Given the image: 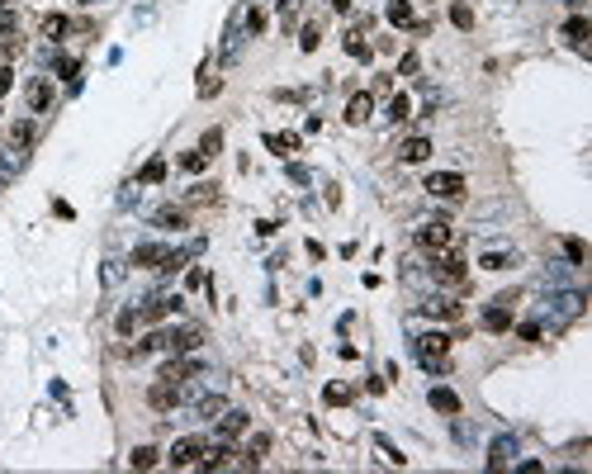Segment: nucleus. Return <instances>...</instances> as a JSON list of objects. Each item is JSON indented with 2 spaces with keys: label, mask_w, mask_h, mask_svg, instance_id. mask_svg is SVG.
<instances>
[{
  "label": "nucleus",
  "mask_w": 592,
  "mask_h": 474,
  "mask_svg": "<svg viewBox=\"0 0 592 474\" xmlns=\"http://www.w3.org/2000/svg\"><path fill=\"white\" fill-rule=\"evenodd\" d=\"M507 460H511V436H502V441H493V455H488V465H493V470H502Z\"/></svg>",
  "instance_id": "27"
},
{
  "label": "nucleus",
  "mask_w": 592,
  "mask_h": 474,
  "mask_svg": "<svg viewBox=\"0 0 592 474\" xmlns=\"http://www.w3.org/2000/svg\"><path fill=\"white\" fill-rule=\"evenodd\" d=\"M67 28H71V19H67V15H43V19H38V33H43L48 43H57Z\"/></svg>",
  "instance_id": "18"
},
{
  "label": "nucleus",
  "mask_w": 592,
  "mask_h": 474,
  "mask_svg": "<svg viewBox=\"0 0 592 474\" xmlns=\"http://www.w3.org/2000/svg\"><path fill=\"white\" fill-rule=\"evenodd\" d=\"M10 5H15V0H0V10H10Z\"/></svg>",
  "instance_id": "44"
},
{
  "label": "nucleus",
  "mask_w": 592,
  "mask_h": 474,
  "mask_svg": "<svg viewBox=\"0 0 592 474\" xmlns=\"http://www.w3.org/2000/svg\"><path fill=\"white\" fill-rule=\"evenodd\" d=\"M431 270H436L441 285H464V280H469V270H464V261H459L455 252H436V256H431Z\"/></svg>",
  "instance_id": "3"
},
{
  "label": "nucleus",
  "mask_w": 592,
  "mask_h": 474,
  "mask_svg": "<svg viewBox=\"0 0 592 474\" xmlns=\"http://www.w3.org/2000/svg\"><path fill=\"white\" fill-rule=\"evenodd\" d=\"M57 72H62L67 81H76V72H81V62H76V57H62V62H57Z\"/></svg>",
  "instance_id": "39"
},
{
  "label": "nucleus",
  "mask_w": 592,
  "mask_h": 474,
  "mask_svg": "<svg viewBox=\"0 0 592 474\" xmlns=\"http://www.w3.org/2000/svg\"><path fill=\"white\" fill-rule=\"evenodd\" d=\"M588 33H592L588 15H568V19H564V38L573 43V48H583V38H588Z\"/></svg>",
  "instance_id": "15"
},
{
  "label": "nucleus",
  "mask_w": 592,
  "mask_h": 474,
  "mask_svg": "<svg viewBox=\"0 0 592 474\" xmlns=\"http://www.w3.org/2000/svg\"><path fill=\"white\" fill-rule=\"evenodd\" d=\"M389 24H398V28H412V24H417L407 0H389Z\"/></svg>",
  "instance_id": "19"
},
{
  "label": "nucleus",
  "mask_w": 592,
  "mask_h": 474,
  "mask_svg": "<svg viewBox=\"0 0 592 474\" xmlns=\"http://www.w3.org/2000/svg\"><path fill=\"white\" fill-rule=\"evenodd\" d=\"M199 455H204V441H199V436H180L176 446L166 450V465H171V470H189Z\"/></svg>",
  "instance_id": "6"
},
{
  "label": "nucleus",
  "mask_w": 592,
  "mask_h": 474,
  "mask_svg": "<svg viewBox=\"0 0 592 474\" xmlns=\"http://www.w3.org/2000/svg\"><path fill=\"white\" fill-rule=\"evenodd\" d=\"M479 265H484V270H507V265H511V252H484V256H479Z\"/></svg>",
  "instance_id": "31"
},
{
  "label": "nucleus",
  "mask_w": 592,
  "mask_h": 474,
  "mask_svg": "<svg viewBox=\"0 0 592 474\" xmlns=\"http://www.w3.org/2000/svg\"><path fill=\"white\" fill-rule=\"evenodd\" d=\"M199 361H189V356H171V361H166L162 366V375H157V379H171V384H185L189 375H199Z\"/></svg>",
  "instance_id": "8"
},
{
  "label": "nucleus",
  "mask_w": 592,
  "mask_h": 474,
  "mask_svg": "<svg viewBox=\"0 0 592 474\" xmlns=\"http://www.w3.org/2000/svg\"><path fill=\"white\" fill-rule=\"evenodd\" d=\"M427 195H436V199H459V195H464V176H459V171H431Z\"/></svg>",
  "instance_id": "5"
},
{
  "label": "nucleus",
  "mask_w": 592,
  "mask_h": 474,
  "mask_svg": "<svg viewBox=\"0 0 592 474\" xmlns=\"http://www.w3.org/2000/svg\"><path fill=\"white\" fill-rule=\"evenodd\" d=\"M318 43H323V28H318V24H303V33H298V48H303V53H318Z\"/></svg>",
  "instance_id": "30"
},
{
  "label": "nucleus",
  "mask_w": 592,
  "mask_h": 474,
  "mask_svg": "<svg viewBox=\"0 0 592 474\" xmlns=\"http://www.w3.org/2000/svg\"><path fill=\"white\" fill-rule=\"evenodd\" d=\"M24 100H28L33 114H43V109L53 105V81H48V76H33V81H28V90H24Z\"/></svg>",
  "instance_id": "11"
},
{
  "label": "nucleus",
  "mask_w": 592,
  "mask_h": 474,
  "mask_svg": "<svg viewBox=\"0 0 592 474\" xmlns=\"http://www.w3.org/2000/svg\"><path fill=\"white\" fill-rule=\"evenodd\" d=\"M266 147L275 157H294L298 152V133H266Z\"/></svg>",
  "instance_id": "17"
},
{
  "label": "nucleus",
  "mask_w": 592,
  "mask_h": 474,
  "mask_svg": "<svg viewBox=\"0 0 592 474\" xmlns=\"http://www.w3.org/2000/svg\"><path fill=\"white\" fill-rule=\"evenodd\" d=\"M417 247L431 252V256H436V252H450V247H455L450 223H422V228H417Z\"/></svg>",
  "instance_id": "2"
},
{
  "label": "nucleus",
  "mask_w": 592,
  "mask_h": 474,
  "mask_svg": "<svg viewBox=\"0 0 592 474\" xmlns=\"http://www.w3.org/2000/svg\"><path fill=\"white\" fill-rule=\"evenodd\" d=\"M446 356H450V337L446 332H422L417 337V361H422V370L441 375L446 370Z\"/></svg>",
  "instance_id": "1"
},
{
  "label": "nucleus",
  "mask_w": 592,
  "mask_h": 474,
  "mask_svg": "<svg viewBox=\"0 0 592 474\" xmlns=\"http://www.w3.org/2000/svg\"><path fill=\"white\" fill-rule=\"evenodd\" d=\"M398 157H403L407 166H417V161H427V157H431V138H407L403 147H398Z\"/></svg>",
  "instance_id": "16"
},
{
  "label": "nucleus",
  "mask_w": 592,
  "mask_h": 474,
  "mask_svg": "<svg viewBox=\"0 0 592 474\" xmlns=\"http://www.w3.org/2000/svg\"><path fill=\"white\" fill-rule=\"evenodd\" d=\"M137 327V313L133 309H124V313H119V332H124V337H128V332H133Z\"/></svg>",
  "instance_id": "41"
},
{
  "label": "nucleus",
  "mask_w": 592,
  "mask_h": 474,
  "mask_svg": "<svg viewBox=\"0 0 592 474\" xmlns=\"http://www.w3.org/2000/svg\"><path fill=\"white\" fill-rule=\"evenodd\" d=\"M28 142H33V124H28V119H19V124L10 129V147H15V152H24Z\"/></svg>",
  "instance_id": "22"
},
{
  "label": "nucleus",
  "mask_w": 592,
  "mask_h": 474,
  "mask_svg": "<svg viewBox=\"0 0 592 474\" xmlns=\"http://www.w3.org/2000/svg\"><path fill=\"white\" fill-rule=\"evenodd\" d=\"M194 413H199V418H214V413H223V398H199V408H194Z\"/></svg>",
  "instance_id": "36"
},
{
  "label": "nucleus",
  "mask_w": 592,
  "mask_h": 474,
  "mask_svg": "<svg viewBox=\"0 0 592 474\" xmlns=\"http://www.w3.org/2000/svg\"><path fill=\"white\" fill-rule=\"evenodd\" d=\"M10 85H15V72H10V67H0V95H5Z\"/></svg>",
  "instance_id": "43"
},
{
  "label": "nucleus",
  "mask_w": 592,
  "mask_h": 474,
  "mask_svg": "<svg viewBox=\"0 0 592 474\" xmlns=\"http://www.w3.org/2000/svg\"><path fill=\"white\" fill-rule=\"evenodd\" d=\"M147 403H152L157 413H171V408L180 403V384H171V379H157V384L147 389Z\"/></svg>",
  "instance_id": "7"
},
{
  "label": "nucleus",
  "mask_w": 592,
  "mask_h": 474,
  "mask_svg": "<svg viewBox=\"0 0 592 474\" xmlns=\"http://www.w3.org/2000/svg\"><path fill=\"white\" fill-rule=\"evenodd\" d=\"M389 119H394V124L412 119V100H407V95H394V100H389Z\"/></svg>",
  "instance_id": "28"
},
{
  "label": "nucleus",
  "mask_w": 592,
  "mask_h": 474,
  "mask_svg": "<svg viewBox=\"0 0 592 474\" xmlns=\"http://www.w3.org/2000/svg\"><path fill=\"white\" fill-rule=\"evenodd\" d=\"M450 24H455V28H464V33L474 28V10H469L464 0H455V5H450Z\"/></svg>",
  "instance_id": "23"
},
{
  "label": "nucleus",
  "mask_w": 592,
  "mask_h": 474,
  "mask_svg": "<svg viewBox=\"0 0 592 474\" xmlns=\"http://www.w3.org/2000/svg\"><path fill=\"white\" fill-rule=\"evenodd\" d=\"M516 337H521V342H540V322H521Z\"/></svg>",
  "instance_id": "40"
},
{
  "label": "nucleus",
  "mask_w": 592,
  "mask_h": 474,
  "mask_svg": "<svg viewBox=\"0 0 592 474\" xmlns=\"http://www.w3.org/2000/svg\"><path fill=\"white\" fill-rule=\"evenodd\" d=\"M427 398H431V408H436V413H446V418H459V394H455V389H441V384H436Z\"/></svg>",
  "instance_id": "14"
},
{
  "label": "nucleus",
  "mask_w": 592,
  "mask_h": 474,
  "mask_svg": "<svg viewBox=\"0 0 592 474\" xmlns=\"http://www.w3.org/2000/svg\"><path fill=\"white\" fill-rule=\"evenodd\" d=\"M218 147H223V129H209V133H204V138H199V152H204V157H209V161L218 157Z\"/></svg>",
  "instance_id": "29"
},
{
  "label": "nucleus",
  "mask_w": 592,
  "mask_h": 474,
  "mask_svg": "<svg viewBox=\"0 0 592 474\" xmlns=\"http://www.w3.org/2000/svg\"><path fill=\"white\" fill-rule=\"evenodd\" d=\"M370 114H375V95H370V90H360V95H350V100H346V124H350V129H355V124H365Z\"/></svg>",
  "instance_id": "13"
},
{
  "label": "nucleus",
  "mask_w": 592,
  "mask_h": 474,
  "mask_svg": "<svg viewBox=\"0 0 592 474\" xmlns=\"http://www.w3.org/2000/svg\"><path fill=\"white\" fill-rule=\"evenodd\" d=\"M180 166H185V171H204V166H209V157L194 147V152H185V157H180Z\"/></svg>",
  "instance_id": "34"
},
{
  "label": "nucleus",
  "mask_w": 592,
  "mask_h": 474,
  "mask_svg": "<svg viewBox=\"0 0 592 474\" xmlns=\"http://www.w3.org/2000/svg\"><path fill=\"white\" fill-rule=\"evenodd\" d=\"M246 33H266V10H246Z\"/></svg>",
  "instance_id": "35"
},
{
  "label": "nucleus",
  "mask_w": 592,
  "mask_h": 474,
  "mask_svg": "<svg viewBox=\"0 0 592 474\" xmlns=\"http://www.w3.org/2000/svg\"><path fill=\"white\" fill-rule=\"evenodd\" d=\"M162 252H166V247H157V242H142V247L133 252V265H152V261H162Z\"/></svg>",
  "instance_id": "26"
},
{
  "label": "nucleus",
  "mask_w": 592,
  "mask_h": 474,
  "mask_svg": "<svg viewBox=\"0 0 592 474\" xmlns=\"http://www.w3.org/2000/svg\"><path fill=\"white\" fill-rule=\"evenodd\" d=\"M379 450H384V455H389V460H394V465H407V455L398 446H394V441H384V436H379Z\"/></svg>",
  "instance_id": "38"
},
{
  "label": "nucleus",
  "mask_w": 592,
  "mask_h": 474,
  "mask_svg": "<svg viewBox=\"0 0 592 474\" xmlns=\"http://www.w3.org/2000/svg\"><path fill=\"white\" fill-rule=\"evenodd\" d=\"M157 460H162V450H157V446H137L133 455H128V465H133V470H152Z\"/></svg>",
  "instance_id": "20"
},
{
  "label": "nucleus",
  "mask_w": 592,
  "mask_h": 474,
  "mask_svg": "<svg viewBox=\"0 0 592 474\" xmlns=\"http://www.w3.org/2000/svg\"><path fill=\"white\" fill-rule=\"evenodd\" d=\"M157 228H185V209H157Z\"/></svg>",
  "instance_id": "32"
},
{
  "label": "nucleus",
  "mask_w": 592,
  "mask_h": 474,
  "mask_svg": "<svg viewBox=\"0 0 592 474\" xmlns=\"http://www.w3.org/2000/svg\"><path fill=\"white\" fill-rule=\"evenodd\" d=\"M199 342H204V327H180V332H166V351H171V356H185V351H194Z\"/></svg>",
  "instance_id": "10"
},
{
  "label": "nucleus",
  "mask_w": 592,
  "mask_h": 474,
  "mask_svg": "<svg viewBox=\"0 0 592 474\" xmlns=\"http://www.w3.org/2000/svg\"><path fill=\"white\" fill-rule=\"evenodd\" d=\"M511 309H516V294H498V299L484 309V327L488 332H507L511 327Z\"/></svg>",
  "instance_id": "4"
},
{
  "label": "nucleus",
  "mask_w": 592,
  "mask_h": 474,
  "mask_svg": "<svg viewBox=\"0 0 592 474\" xmlns=\"http://www.w3.org/2000/svg\"><path fill=\"white\" fill-rule=\"evenodd\" d=\"M412 72H417V53H407L403 62H398V76H412Z\"/></svg>",
  "instance_id": "42"
},
{
  "label": "nucleus",
  "mask_w": 592,
  "mask_h": 474,
  "mask_svg": "<svg viewBox=\"0 0 592 474\" xmlns=\"http://www.w3.org/2000/svg\"><path fill=\"white\" fill-rule=\"evenodd\" d=\"M266 450H270V436H266V432H261V436H251V446H246V455H251V460H261Z\"/></svg>",
  "instance_id": "37"
},
{
  "label": "nucleus",
  "mask_w": 592,
  "mask_h": 474,
  "mask_svg": "<svg viewBox=\"0 0 592 474\" xmlns=\"http://www.w3.org/2000/svg\"><path fill=\"white\" fill-rule=\"evenodd\" d=\"M176 309H180V299H162V294H157V299H147V304L137 309V322H162V318H171Z\"/></svg>",
  "instance_id": "12"
},
{
  "label": "nucleus",
  "mask_w": 592,
  "mask_h": 474,
  "mask_svg": "<svg viewBox=\"0 0 592 474\" xmlns=\"http://www.w3.org/2000/svg\"><path fill=\"white\" fill-rule=\"evenodd\" d=\"M246 413L242 408H223V418H218V441H237V436H242L246 432Z\"/></svg>",
  "instance_id": "9"
},
{
  "label": "nucleus",
  "mask_w": 592,
  "mask_h": 474,
  "mask_svg": "<svg viewBox=\"0 0 592 474\" xmlns=\"http://www.w3.org/2000/svg\"><path fill=\"white\" fill-rule=\"evenodd\" d=\"M323 398L332 403V408H341V403H350V398H355V389H350V384H327Z\"/></svg>",
  "instance_id": "25"
},
{
  "label": "nucleus",
  "mask_w": 592,
  "mask_h": 474,
  "mask_svg": "<svg viewBox=\"0 0 592 474\" xmlns=\"http://www.w3.org/2000/svg\"><path fill=\"white\" fill-rule=\"evenodd\" d=\"M137 181H142V185H162V181H166V161H162V157H152L147 166H142V171H137Z\"/></svg>",
  "instance_id": "21"
},
{
  "label": "nucleus",
  "mask_w": 592,
  "mask_h": 474,
  "mask_svg": "<svg viewBox=\"0 0 592 474\" xmlns=\"http://www.w3.org/2000/svg\"><path fill=\"white\" fill-rule=\"evenodd\" d=\"M422 309H427L431 318H446V322L459 318V304H450V299H431V304H422Z\"/></svg>",
  "instance_id": "24"
},
{
  "label": "nucleus",
  "mask_w": 592,
  "mask_h": 474,
  "mask_svg": "<svg viewBox=\"0 0 592 474\" xmlns=\"http://www.w3.org/2000/svg\"><path fill=\"white\" fill-rule=\"evenodd\" d=\"M564 256H568L573 265H583V261H588V247H583L578 237H564Z\"/></svg>",
  "instance_id": "33"
}]
</instances>
